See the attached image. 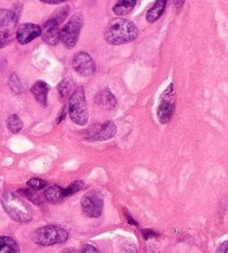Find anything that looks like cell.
<instances>
[{"mask_svg": "<svg viewBox=\"0 0 228 253\" xmlns=\"http://www.w3.org/2000/svg\"><path fill=\"white\" fill-rule=\"evenodd\" d=\"M11 42H12V36L9 33H6V32L0 33V48L8 46Z\"/></svg>", "mask_w": 228, "mask_h": 253, "instance_id": "obj_25", "label": "cell"}, {"mask_svg": "<svg viewBox=\"0 0 228 253\" xmlns=\"http://www.w3.org/2000/svg\"><path fill=\"white\" fill-rule=\"evenodd\" d=\"M39 1L47 3V5H59V3L68 1V0H39Z\"/></svg>", "mask_w": 228, "mask_h": 253, "instance_id": "obj_27", "label": "cell"}, {"mask_svg": "<svg viewBox=\"0 0 228 253\" xmlns=\"http://www.w3.org/2000/svg\"><path fill=\"white\" fill-rule=\"evenodd\" d=\"M175 103H176L175 86L174 84H169L161 94L158 107H157V117L161 124H167L172 120L175 112Z\"/></svg>", "mask_w": 228, "mask_h": 253, "instance_id": "obj_6", "label": "cell"}, {"mask_svg": "<svg viewBox=\"0 0 228 253\" xmlns=\"http://www.w3.org/2000/svg\"><path fill=\"white\" fill-rule=\"evenodd\" d=\"M96 104L103 110H113L115 108L117 100L109 89H104L96 96Z\"/></svg>", "mask_w": 228, "mask_h": 253, "instance_id": "obj_13", "label": "cell"}, {"mask_svg": "<svg viewBox=\"0 0 228 253\" xmlns=\"http://www.w3.org/2000/svg\"><path fill=\"white\" fill-rule=\"evenodd\" d=\"M20 193H23V195L25 196V198H27L30 202H33V203H35L36 204V206H39L40 207L41 204H42V201L39 199V196L36 194V193H34L33 191H29V190H21V191H19Z\"/></svg>", "mask_w": 228, "mask_h": 253, "instance_id": "obj_23", "label": "cell"}, {"mask_svg": "<svg viewBox=\"0 0 228 253\" xmlns=\"http://www.w3.org/2000/svg\"><path fill=\"white\" fill-rule=\"evenodd\" d=\"M41 27L36 24H24L21 25L16 33V38L21 45H27L37 37L40 36Z\"/></svg>", "mask_w": 228, "mask_h": 253, "instance_id": "obj_11", "label": "cell"}, {"mask_svg": "<svg viewBox=\"0 0 228 253\" xmlns=\"http://www.w3.org/2000/svg\"><path fill=\"white\" fill-rule=\"evenodd\" d=\"M49 90H50V86L48 85L47 83L39 81L33 86L32 93L34 95L35 99H36L41 106L46 107L47 99H48V93H49Z\"/></svg>", "mask_w": 228, "mask_h": 253, "instance_id": "obj_12", "label": "cell"}, {"mask_svg": "<svg viewBox=\"0 0 228 253\" xmlns=\"http://www.w3.org/2000/svg\"><path fill=\"white\" fill-rule=\"evenodd\" d=\"M73 67L75 72L82 77H89L96 72V64L86 51H79L74 56Z\"/></svg>", "mask_w": 228, "mask_h": 253, "instance_id": "obj_9", "label": "cell"}, {"mask_svg": "<svg viewBox=\"0 0 228 253\" xmlns=\"http://www.w3.org/2000/svg\"><path fill=\"white\" fill-rule=\"evenodd\" d=\"M66 113H67V107H64L63 108V111H61V113H60V116H58V119H57V124H59V123H61V122H63V120L65 119V116H66Z\"/></svg>", "mask_w": 228, "mask_h": 253, "instance_id": "obj_29", "label": "cell"}, {"mask_svg": "<svg viewBox=\"0 0 228 253\" xmlns=\"http://www.w3.org/2000/svg\"><path fill=\"white\" fill-rule=\"evenodd\" d=\"M7 127L11 133L17 134L24 128V123L18 115L12 114L7 119Z\"/></svg>", "mask_w": 228, "mask_h": 253, "instance_id": "obj_19", "label": "cell"}, {"mask_svg": "<svg viewBox=\"0 0 228 253\" xmlns=\"http://www.w3.org/2000/svg\"><path fill=\"white\" fill-rule=\"evenodd\" d=\"M59 25L60 23L55 17L48 19L41 27L40 36L42 41L50 46H56L60 42L59 39Z\"/></svg>", "mask_w": 228, "mask_h": 253, "instance_id": "obj_10", "label": "cell"}, {"mask_svg": "<svg viewBox=\"0 0 228 253\" xmlns=\"http://www.w3.org/2000/svg\"><path fill=\"white\" fill-rule=\"evenodd\" d=\"M117 133V126L112 121L105 122V123H98L91 125L86 130L85 138L88 142H100L107 141L115 136Z\"/></svg>", "mask_w": 228, "mask_h": 253, "instance_id": "obj_7", "label": "cell"}, {"mask_svg": "<svg viewBox=\"0 0 228 253\" xmlns=\"http://www.w3.org/2000/svg\"><path fill=\"white\" fill-rule=\"evenodd\" d=\"M64 252H76V250H72V249H68V250H64Z\"/></svg>", "mask_w": 228, "mask_h": 253, "instance_id": "obj_33", "label": "cell"}, {"mask_svg": "<svg viewBox=\"0 0 228 253\" xmlns=\"http://www.w3.org/2000/svg\"><path fill=\"white\" fill-rule=\"evenodd\" d=\"M82 23H84V19H82L81 14H76L59 30L60 42L69 49L76 46L78 39H79Z\"/></svg>", "mask_w": 228, "mask_h": 253, "instance_id": "obj_5", "label": "cell"}, {"mask_svg": "<svg viewBox=\"0 0 228 253\" xmlns=\"http://www.w3.org/2000/svg\"><path fill=\"white\" fill-rule=\"evenodd\" d=\"M136 3H137V0H117L113 11L117 16H126L133 11Z\"/></svg>", "mask_w": 228, "mask_h": 253, "instance_id": "obj_16", "label": "cell"}, {"mask_svg": "<svg viewBox=\"0 0 228 253\" xmlns=\"http://www.w3.org/2000/svg\"><path fill=\"white\" fill-rule=\"evenodd\" d=\"M84 182L82 181H75V182H73L72 184H70L67 189H63V194H64V196H65V199L66 198H68V196H70V195H74V194H76L77 192H79V191H81L82 189H84Z\"/></svg>", "mask_w": 228, "mask_h": 253, "instance_id": "obj_21", "label": "cell"}, {"mask_svg": "<svg viewBox=\"0 0 228 253\" xmlns=\"http://www.w3.org/2000/svg\"><path fill=\"white\" fill-rule=\"evenodd\" d=\"M8 85H9L10 89L12 91H15V93H17V94L23 93V90H24L23 84H21L19 77L17 76L16 74H11L9 77V81H8Z\"/></svg>", "mask_w": 228, "mask_h": 253, "instance_id": "obj_22", "label": "cell"}, {"mask_svg": "<svg viewBox=\"0 0 228 253\" xmlns=\"http://www.w3.org/2000/svg\"><path fill=\"white\" fill-rule=\"evenodd\" d=\"M81 252L82 253H87V252H93L94 253V252H99V251L95 247L90 246V244H86V246H84V248H82Z\"/></svg>", "mask_w": 228, "mask_h": 253, "instance_id": "obj_28", "label": "cell"}, {"mask_svg": "<svg viewBox=\"0 0 228 253\" xmlns=\"http://www.w3.org/2000/svg\"><path fill=\"white\" fill-rule=\"evenodd\" d=\"M166 5H167V0H157L146 15V19L149 24L155 23L160 18V16L164 14Z\"/></svg>", "mask_w": 228, "mask_h": 253, "instance_id": "obj_15", "label": "cell"}, {"mask_svg": "<svg viewBox=\"0 0 228 253\" xmlns=\"http://www.w3.org/2000/svg\"><path fill=\"white\" fill-rule=\"evenodd\" d=\"M125 215H126V217H127V220H128V223H129V224H133V225L137 224V223H136V222H135V220L133 219V217L129 216V214H128V213H127V211H125Z\"/></svg>", "mask_w": 228, "mask_h": 253, "instance_id": "obj_32", "label": "cell"}, {"mask_svg": "<svg viewBox=\"0 0 228 253\" xmlns=\"http://www.w3.org/2000/svg\"><path fill=\"white\" fill-rule=\"evenodd\" d=\"M27 185L30 187V189L38 191V190L43 189V187L47 185V183L46 181L40 180V178H32V180H29L27 182Z\"/></svg>", "mask_w": 228, "mask_h": 253, "instance_id": "obj_24", "label": "cell"}, {"mask_svg": "<svg viewBox=\"0 0 228 253\" xmlns=\"http://www.w3.org/2000/svg\"><path fill=\"white\" fill-rule=\"evenodd\" d=\"M73 83L69 80H63L58 85V91L61 98H68L73 94Z\"/></svg>", "mask_w": 228, "mask_h": 253, "instance_id": "obj_20", "label": "cell"}, {"mask_svg": "<svg viewBox=\"0 0 228 253\" xmlns=\"http://www.w3.org/2000/svg\"><path fill=\"white\" fill-rule=\"evenodd\" d=\"M81 209L88 217H99L104 210V199L97 192H88L81 198Z\"/></svg>", "mask_w": 228, "mask_h": 253, "instance_id": "obj_8", "label": "cell"}, {"mask_svg": "<svg viewBox=\"0 0 228 253\" xmlns=\"http://www.w3.org/2000/svg\"><path fill=\"white\" fill-rule=\"evenodd\" d=\"M143 235H144V238L146 239V240H148V239H152V238H155V237H157V234L156 232H154V231L152 230H144L143 231Z\"/></svg>", "mask_w": 228, "mask_h": 253, "instance_id": "obj_26", "label": "cell"}, {"mask_svg": "<svg viewBox=\"0 0 228 253\" xmlns=\"http://www.w3.org/2000/svg\"><path fill=\"white\" fill-rule=\"evenodd\" d=\"M227 246H228V241L223 242L221 246L218 247L217 252H227Z\"/></svg>", "mask_w": 228, "mask_h": 253, "instance_id": "obj_30", "label": "cell"}, {"mask_svg": "<svg viewBox=\"0 0 228 253\" xmlns=\"http://www.w3.org/2000/svg\"><path fill=\"white\" fill-rule=\"evenodd\" d=\"M105 39L111 45H122L135 41L138 36V28L128 19H113L105 30Z\"/></svg>", "mask_w": 228, "mask_h": 253, "instance_id": "obj_1", "label": "cell"}, {"mask_svg": "<svg viewBox=\"0 0 228 253\" xmlns=\"http://www.w3.org/2000/svg\"><path fill=\"white\" fill-rule=\"evenodd\" d=\"M184 2H185V0H174V5L178 10L182 9V7L184 6Z\"/></svg>", "mask_w": 228, "mask_h": 253, "instance_id": "obj_31", "label": "cell"}, {"mask_svg": "<svg viewBox=\"0 0 228 253\" xmlns=\"http://www.w3.org/2000/svg\"><path fill=\"white\" fill-rule=\"evenodd\" d=\"M18 15L15 11L0 9V30L11 29L18 23Z\"/></svg>", "mask_w": 228, "mask_h": 253, "instance_id": "obj_14", "label": "cell"}, {"mask_svg": "<svg viewBox=\"0 0 228 253\" xmlns=\"http://www.w3.org/2000/svg\"><path fill=\"white\" fill-rule=\"evenodd\" d=\"M69 116L75 124L84 126L89 119L88 106L86 103L84 87H78L73 91L68 103Z\"/></svg>", "mask_w": 228, "mask_h": 253, "instance_id": "obj_3", "label": "cell"}, {"mask_svg": "<svg viewBox=\"0 0 228 253\" xmlns=\"http://www.w3.org/2000/svg\"><path fill=\"white\" fill-rule=\"evenodd\" d=\"M1 204L7 214L16 222L26 223L33 219L32 210L19 195L11 193V192L5 193L1 198Z\"/></svg>", "mask_w": 228, "mask_h": 253, "instance_id": "obj_2", "label": "cell"}, {"mask_svg": "<svg viewBox=\"0 0 228 253\" xmlns=\"http://www.w3.org/2000/svg\"><path fill=\"white\" fill-rule=\"evenodd\" d=\"M19 244L11 237H0V253L19 252Z\"/></svg>", "mask_w": 228, "mask_h": 253, "instance_id": "obj_18", "label": "cell"}, {"mask_svg": "<svg viewBox=\"0 0 228 253\" xmlns=\"http://www.w3.org/2000/svg\"><path fill=\"white\" fill-rule=\"evenodd\" d=\"M45 198L52 204H56L63 201L65 199V196L63 194V187L59 185H51L49 187H47L45 191Z\"/></svg>", "mask_w": 228, "mask_h": 253, "instance_id": "obj_17", "label": "cell"}, {"mask_svg": "<svg viewBox=\"0 0 228 253\" xmlns=\"http://www.w3.org/2000/svg\"><path fill=\"white\" fill-rule=\"evenodd\" d=\"M69 234L65 229L56 225H46L37 229L32 235L33 241L41 247H50L65 243Z\"/></svg>", "mask_w": 228, "mask_h": 253, "instance_id": "obj_4", "label": "cell"}]
</instances>
